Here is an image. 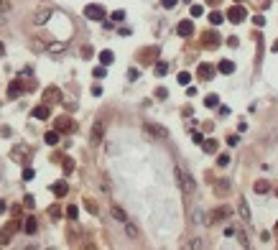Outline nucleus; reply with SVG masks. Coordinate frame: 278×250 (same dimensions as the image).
I'll use <instances>...</instances> for the list:
<instances>
[{"label": "nucleus", "mask_w": 278, "mask_h": 250, "mask_svg": "<svg viewBox=\"0 0 278 250\" xmlns=\"http://www.w3.org/2000/svg\"><path fill=\"white\" fill-rule=\"evenodd\" d=\"M77 214H79V210L74 207V204H69V207H67V217L69 219H77Z\"/></svg>", "instance_id": "31"}, {"label": "nucleus", "mask_w": 278, "mask_h": 250, "mask_svg": "<svg viewBox=\"0 0 278 250\" xmlns=\"http://www.w3.org/2000/svg\"><path fill=\"white\" fill-rule=\"evenodd\" d=\"M238 141H240V136H230V138H227L230 145H238Z\"/></svg>", "instance_id": "52"}, {"label": "nucleus", "mask_w": 278, "mask_h": 250, "mask_svg": "<svg viewBox=\"0 0 278 250\" xmlns=\"http://www.w3.org/2000/svg\"><path fill=\"white\" fill-rule=\"evenodd\" d=\"M110 214H112V219H118V222H125V219H128L125 210L118 207V204H112V207H110Z\"/></svg>", "instance_id": "17"}, {"label": "nucleus", "mask_w": 278, "mask_h": 250, "mask_svg": "<svg viewBox=\"0 0 278 250\" xmlns=\"http://www.w3.org/2000/svg\"><path fill=\"white\" fill-rule=\"evenodd\" d=\"M112 62H115V54H112V51H102V54H100V64H102V67H110Z\"/></svg>", "instance_id": "22"}, {"label": "nucleus", "mask_w": 278, "mask_h": 250, "mask_svg": "<svg viewBox=\"0 0 278 250\" xmlns=\"http://www.w3.org/2000/svg\"><path fill=\"white\" fill-rule=\"evenodd\" d=\"M84 16L90 18V21H105V8L97 5V3H90L84 8Z\"/></svg>", "instance_id": "3"}, {"label": "nucleus", "mask_w": 278, "mask_h": 250, "mask_svg": "<svg viewBox=\"0 0 278 250\" xmlns=\"http://www.w3.org/2000/svg\"><path fill=\"white\" fill-rule=\"evenodd\" d=\"M18 227H21V222H18V219H13V222H8L3 230H0V245H8L10 238H13V232H16Z\"/></svg>", "instance_id": "4"}, {"label": "nucleus", "mask_w": 278, "mask_h": 250, "mask_svg": "<svg viewBox=\"0 0 278 250\" xmlns=\"http://www.w3.org/2000/svg\"><path fill=\"white\" fill-rule=\"evenodd\" d=\"M23 230H26L28 235H34V232L38 230V222H36V217H26V222H23Z\"/></svg>", "instance_id": "21"}, {"label": "nucleus", "mask_w": 278, "mask_h": 250, "mask_svg": "<svg viewBox=\"0 0 278 250\" xmlns=\"http://www.w3.org/2000/svg\"><path fill=\"white\" fill-rule=\"evenodd\" d=\"M217 164H219V166H227V164H230V156H225V153H222V156L217 158Z\"/></svg>", "instance_id": "44"}, {"label": "nucleus", "mask_w": 278, "mask_h": 250, "mask_svg": "<svg viewBox=\"0 0 278 250\" xmlns=\"http://www.w3.org/2000/svg\"><path fill=\"white\" fill-rule=\"evenodd\" d=\"M214 189H217L219 194H225V192H230V181H227V179H219V181L214 184Z\"/></svg>", "instance_id": "27"}, {"label": "nucleus", "mask_w": 278, "mask_h": 250, "mask_svg": "<svg viewBox=\"0 0 278 250\" xmlns=\"http://www.w3.org/2000/svg\"><path fill=\"white\" fill-rule=\"evenodd\" d=\"M123 225H125V232H128V238H130V240H138V238H140V230H138L133 222H130V219H125Z\"/></svg>", "instance_id": "14"}, {"label": "nucleus", "mask_w": 278, "mask_h": 250, "mask_svg": "<svg viewBox=\"0 0 278 250\" xmlns=\"http://www.w3.org/2000/svg\"><path fill=\"white\" fill-rule=\"evenodd\" d=\"M143 130H145L148 136H153V138H169V130H166L164 125H158V123H145Z\"/></svg>", "instance_id": "5"}, {"label": "nucleus", "mask_w": 278, "mask_h": 250, "mask_svg": "<svg viewBox=\"0 0 278 250\" xmlns=\"http://www.w3.org/2000/svg\"><path fill=\"white\" fill-rule=\"evenodd\" d=\"M276 197H278V186H276Z\"/></svg>", "instance_id": "58"}, {"label": "nucleus", "mask_w": 278, "mask_h": 250, "mask_svg": "<svg viewBox=\"0 0 278 250\" xmlns=\"http://www.w3.org/2000/svg\"><path fill=\"white\" fill-rule=\"evenodd\" d=\"M225 18H227L230 23H235V26H238V23H243V21L247 18V10H245L243 5H232V8L227 10V16H225Z\"/></svg>", "instance_id": "2"}, {"label": "nucleus", "mask_w": 278, "mask_h": 250, "mask_svg": "<svg viewBox=\"0 0 278 250\" xmlns=\"http://www.w3.org/2000/svg\"><path fill=\"white\" fill-rule=\"evenodd\" d=\"M169 71V64L166 62H156V77H164Z\"/></svg>", "instance_id": "28"}, {"label": "nucleus", "mask_w": 278, "mask_h": 250, "mask_svg": "<svg viewBox=\"0 0 278 250\" xmlns=\"http://www.w3.org/2000/svg\"><path fill=\"white\" fill-rule=\"evenodd\" d=\"M232 235H235V238L240 240V245H243V248H247V238H245V232H240V230H235V232H232Z\"/></svg>", "instance_id": "32"}, {"label": "nucleus", "mask_w": 278, "mask_h": 250, "mask_svg": "<svg viewBox=\"0 0 278 250\" xmlns=\"http://www.w3.org/2000/svg\"><path fill=\"white\" fill-rule=\"evenodd\" d=\"M51 192H54L56 197H67V192H69V186H67V181H56V184L51 186Z\"/></svg>", "instance_id": "20"}, {"label": "nucleus", "mask_w": 278, "mask_h": 250, "mask_svg": "<svg viewBox=\"0 0 278 250\" xmlns=\"http://www.w3.org/2000/svg\"><path fill=\"white\" fill-rule=\"evenodd\" d=\"M3 23H5V18H3V16H0V26H3Z\"/></svg>", "instance_id": "57"}, {"label": "nucleus", "mask_w": 278, "mask_h": 250, "mask_svg": "<svg viewBox=\"0 0 278 250\" xmlns=\"http://www.w3.org/2000/svg\"><path fill=\"white\" fill-rule=\"evenodd\" d=\"M156 97H158V100H166V97H169V92L164 90V87H158V90H156Z\"/></svg>", "instance_id": "43"}, {"label": "nucleus", "mask_w": 278, "mask_h": 250, "mask_svg": "<svg viewBox=\"0 0 278 250\" xmlns=\"http://www.w3.org/2000/svg\"><path fill=\"white\" fill-rule=\"evenodd\" d=\"M202 43H204V46H219V43H222V36H219L217 31H209V34H204L202 36Z\"/></svg>", "instance_id": "7"}, {"label": "nucleus", "mask_w": 278, "mask_h": 250, "mask_svg": "<svg viewBox=\"0 0 278 250\" xmlns=\"http://www.w3.org/2000/svg\"><path fill=\"white\" fill-rule=\"evenodd\" d=\"M23 204H26V207H28V210H34V207H36V202H34V197H31V194H26Z\"/></svg>", "instance_id": "39"}, {"label": "nucleus", "mask_w": 278, "mask_h": 250, "mask_svg": "<svg viewBox=\"0 0 278 250\" xmlns=\"http://www.w3.org/2000/svg\"><path fill=\"white\" fill-rule=\"evenodd\" d=\"M21 92H23V84H21V82H10V84H8V97H10V100L21 97Z\"/></svg>", "instance_id": "15"}, {"label": "nucleus", "mask_w": 278, "mask_h": 250, "mask_svg": "<svg viewBox=\"0 0 278 250\" xmlns=\"http://www.w3.org/2000/svg\"><path fill=\"white\" fill-rule=\"evenodd\" d=\"M77 125H74V120H71V117H59V120H56V130H74Z\"/></svg>", "instance_id": "13"}, {"label": "nucleus", "mask_w": 278, "mask_h": 250, "mask_svg": "<svg viewBox=\"0 0 278 250\" xmlns=\"http://www.w3.org/2000/svg\"><path fill=\"white\" fill-rule=\"evenodd\" d=\"M238 214L245 219V222H250V207H247V202H245V197H238Z\"/></svg>", "instance_id": "9"}, {"label": "nucleus", "mask_w": 278, "mask_h": 250, "mask_svg": "<svg viewBox=\"0 0 278 250\" xmlns=\"http://www.w3.org/2000/svg\"><path fill=\"white\" fill-rule=\"evenodd\" d=\"M123 18H125V10H115V13H112V21H115V23H120Z\"/></svg>", "instance_id": "37"}, {"label": "nucleus", "mask_w": 278, "mask_h": 250, "mask_svg": "<svg viewBox=\"0 0 278 250\" xmlns=\"http://www.w3.org/2000/svg\"><path fill=\"white\" fill-rule=\"evenodd\" d=\"M202 148L207 151V153H217V141H214V138H207V141H202Z\"/></svg>", "instance_id": "24"}, {"label": "nucleus", "mask_w": 278, "mask_h": 250, "mask_svg": "<svg viewBox=\"0 0 278 250\" xmlns=\"http://www.w3.org/2000/svg\"><path fill=\"white\" fill-rule=\"evenodd\" d=\"M49 214H51V217L56 219V217H59V214H62V210H59V207H51V210H49Z\"/></svg>", "instance_id": "51"}, {"label": "nucleus", "mask_w": 278, "mask_h": 250, "mask_svg": "<svg viewBox=\"0 0 278 250\" xmlns=\"http://www.w3.org/2000/svg\"><path fill=\"white\" fill-rule=\"evenodd\" d=\"M176 31H179V36L186 38V36H192V34H194V23H192V21H181V23L176 26Z\"/></svg>", "instance_id": "12"}, {"label": "nucleus", "mask_w": 278, "mask_h": 250, "mask_svg": "<svg viewBox=\"0 0 278 250\" xmlns=\"http://www.w3.org/2000/svg\"><path fill=\"white\" fill-rule=\"evenodd\" d=\"M217 69L222 71V74H232V71H235V64H232L230 59H222V62L217 64Z\"/></svg>", "instance_id": "19"}, {"label": "nucleus", "mask_w": 278, "mask_h": 250, "mask_svg": "<svg viewBox=\"0 0 278 250\" xmlns=\"http://www.w3.org/2000/svg\"><path fill=\"white\" fill-rule=\"evenodd\" d=\"M273 51H278V41H276V43H273Z\"/></svg>", "instance_id": "56"}, {"label": "nucleus", "mask_w": 278, "mask_h": 250, "mask_svg": "<svg viewBox=\"0 0 278 250\" xmlns=\"http://www.w3.org/2000/svg\"><path fill=\"white\" fill-rule=\"evenodd\" d=\"M174 174H176V181H179V186H181L184 194H194L197 192V184H194L192 176L184 171V166H176V169H174Z\"/></svg>", "instance_id": "1"}, {"label": "nucleus", "mask_w": 278, "mask_h": 250, "mask_svg": "<svg viewBox=\"0 0 278 250\" xmlns=\"http://www.w3.org/2000/svg\"><path fill=\"white\" fill-rule=\"evenodd\" d=\"M74 171V161L71 158H64V174H71Z\"/></svg>", "instance_id": "33"}, {"label": "nucleus", "mask_w": 278, "mask_h": 250, "mask_svg": "<svg viewBox=\"0 0 278 250\" xmlns=\"http://www.w3.org/2000/svg\"><path fill=\"white\" fill-rule=\"evenodd\" d=\"M49 115H51V107L43 102V105H38V107H34V117L36 120H49Z\"/></svg>", "instance_id": "10"}, {"label": "nucleus", "mask_w": 278, "mask_h": 250, "mask_svg": "<svg viewBox=\"0 0 278 250\" xmlns=\"http://www.w3.org/2000/svg\"><path fill=\"white\" fill-rule=\"evenodd\" d=\"M138 77H140V71H138V69H128V79H130V82H136Z\"/></svg>", "instance_id": "38"}, {"label": "nucleus", "mask_w": 278, "mask_h": 250, "mask_svg": "<svg viewBox=\"0 0 278 250\" xmlns=\"http://www.w3.org/2000/svg\"><path fill=\"white\" fill-rule=\"evenodd\" d=\"M23 153H28V148H26V145H18V148L13 151V158H16V161H21V158H23Z\"/></svg>", "instance_id": "30"}, {"label": "nucleus", "mask_w": 278, "mask_h": 250, "mask_svg": "<svg viewBox=\"0 0 278 250\" xmlns=\"http://www.w3.org/2000/svg\"><path fill=\"white\" fill-rule=\"evenodd\" d=\"M5 54V46H3V41H0V56H3Z\"/></svg>", "instance_id": "53"}, {"label": "nucleus", "mask_w": 278, "mask_h": 250, "mask_svg": "<svg viewBox=\"0 0 278 250\" xmlns=\"http://www.w3.org/2000/svg\"><path fill=\"white\" fill-rule=\"evenodd\" d=\"M253 23L260 28V26H266V18H263V16H255V18H253Z\"/></svg>", "instance_id": "49"}, {"label": "nucleus", "mask_w": 278, "mask_h": 250, "mask_svg": "<svg viewBox=\"0 0 278 250\" xmlns=\"http://www.w3.org/2000/svg\"><path fill=\"white\" fill-rule=\"evenodd\" d=\"M102 136H105V123H102V120H95L90 141H92V143H100V141H102Z\"/></svg>", "instance_id": "8"}, {"label": "nucleus", "mask_w": 278, "mask_h": 250, "mask_svg": "<svg viewBox=\"0 0 278 250\" xmlns=\"http://www.w3.org/2000/svg\"><path fill=\"white\" fill-rule=\"evenodd\" d=\"M161 5L164 8H176V0H161Z\"/></svg>", "instance_id": "46"}, {"label": "nucleus", "mask_w": 278, "mask_h": 250, "mask_svg": "<svg viewBox=\"0 0 278 250\" xmlns=\"http://www.w3.org/2000/svg\"><path fill=\"white\" fill-rule=\"evenodd\" d=\"M10 10V3L8 0H0V13H8Z\"/></svg>", "instance_id": "45"}, {"label": "nucleus", "mask_w": 278, "mask_h": 250, "mask_svg": "<svg viewBox=\"0 0 278 250\" xmlns=\"http://www.w3.org/2000/svg\"><path fill=\"white\" fill-rule=\"evenodd\" d=\"M238 43H240V41H238L235 36H230V38H227V46H232V49H238Z\"/></svg>", "instance_id": "47"}, {"label": "nucleus", "mask_w": 278, "mask_h": 250, "mask_svg": "<svg viewBox=\"0 0 278 250\" xmlns=\"http://www.w3.org/2000/svg\"><path fill=\"white\" fill-rule=\"evenodd\" d=\"M230 214H232V210L225 204V207H217V210L212 212V219H214V222H222V219H227Z\"/></svg>", "instance_id": "11"}, {"label": "nucleus", "mask_w": 278, "mask_h": 250, "mask_svg": "<svg viewBox=\"0 0 278 250\" xmlns=\"http://www.w3.org/2000/svg\"><path fill=\"white\" fill-rule=\"evenodd\" d=\"M64 43H49V51H64Z\"/></svg>", "instance_id": "42"}, {"label": "nucleus", "mask_w": 278, "mask_h": 250, "mask_svg": "<svg viewBox=\"0 0 278 250\" xmlns=\"http://www.w3.org/2000/svg\"><path fill=\"white\" fill-rule=\"evenodd\" d=\"M207 3H212V5H217V3H219V0H207Z\"/></svg>", "instance_id": "55"}, {"label": "nucleus", "mask_w": 278, "mask_h": 250, "mask_svg": "<svg viewBox=\"0 0 278 250\" xmlns=\"http://www.w3.org/2000/svg\"><path fill=\"white\" fill-rule=\"evenodd\" d=\"M43 102L51 107V105H56V102H62V92H59V87H49L46 92H43Z\"/></svg>", "instance_id": "6"}, {"label": "nucleus", "mask_w": 278, "mask_h": 250, "mask_svg": "<svg viewBox=\"0 0 278 250\" xmlns=\"http://www.w3.org/2000/svg\"><path fill=\"white\" fill-rule=\"evenodd\" d=\"M192 141H194V143H202V141H204V136H202V133H197V130H194V133H192Z\"/></svg>", "instance_id": "50"}, {"label": "nucleus", "mask_w": 278, "mask_h": 250, "mask_svg": "<svg viewBox=\"0 0 278 250\" xmlns=\"http://www.w3.org/2000/svg\"><path fill=\"white\" fill-rule=\"evenodd\" d=\"M204 105H207V107H217L219 105V97L217 95H207V97H204Z\"/></svg>", "instance_id": "29"}, {"label": "nucleus", "mask_w": 278, "mask_h": 250, "mask_svg": "<svg viewBox=\"0 0 278 250\" xmlns=\"http://www.w3.org/2000/svg\"><path fill=\"white\" fill-rule=\"evenodd\" d=\"M84 207H87V210H90V212H92V214H95V212H97V204H95V202H84Z\"/></svg>", "instance_id": "48"}, {"label": "nucleus", "mask_w": 278, "mask_h": 250, "mask_svg": "<svg viewBox=\"0 0 278 250\" xmlns=\"http://www.w3.org/2000/svg\"><path fill=\"white\" fill-rule=\"evenodd\" d=\"M192 82V74H189V71H181L179 74V84H189Z\"/></svg>", "instance_id": "34"}, {"label": "nucleus", "mask_w": 278, "mask_h": 250, "mask_svg": "<svg viewBox=\"0 0 278 250\" xmlns=\"http://www.w3.org/2000/svg\"><path fill=\"white\" fill-rule=\"evenodd\" d=\"M199 77L202 79H212L214 77V67L212 64H199Z\"/></svg>", "instance_id": "18"}, {"label": "nucleus", "mask_w": 278, "mask_h": 250, "mask_svg": "<svg viewBox=\"0 0 278 250\" xmlns=\"http://www.w3.org/2000/svg\"><path fill=\"white\" fill-rule=\"evenodd\" d=\"M189 13H192V18H199L202 13H204V8L202 5H192V10H189Z\"/></svg>", "instance_id": "36"}, {"label": "nucleus", "mask_w": 278, "mask_h": 250, "mask_svg": "<svg viewBox=\"0 0 278 250\" xmlns=\"http://www.w3.org/2000/svg\"><path fill=\"white\" fill-rule=\"evenodd\" d=\"M0 212H5V202H0Z\"/></svg>", "instance_id": "54"}, {"label": "nucleus", "mask_w": 278, "mask_h": 250, "mask_svg": "<svg viewBox=\"0 0 278 250\" xmlns=\"http://www.w3.org/2000/svg\"><path fill=\"white\" fill-rule=\"evenodd\" d=\"M49 16H51V10H49V8H41V10H36V16H34V23H36V26L46 23V21H49Z\"/></svg>", "instance_id": "16"}, {"label": "nucleus", "mask_w": 278, "mask_h": 250, "mask_svg": "<svg viewBox=\"0 0 278 250\" xmlns=\"http://www.w3.org/2000/svg\"><path fill=\"white\" fill-rule=\"evenodd\" d=\"M255 192H258V194H268V192H271V184H268L266 179H258V181H255Z\"/></svg>", "instance_id": "23"}, {"label": "nucleus", "mask_w": 278, "mask_h": 250, "mask_svg": "<svg viewBox=\"0 0 278 250\" xmlns=\"http://www.w3.org/2000/svg\"><path fill=\"white\" fill-rule=\"evenodd\" d=\"M34 176H36V171H34V169H26V171H23V181H31Z\"/></svg>", "instance_id": "41"}, {"label": "nucleus", "mask_w": 278, "mask_h": 250, "mask_svg": "<svg viewBox=\"0 0 278 250\" xmlns=\"http://www.w3.org/2000/svg\"><path fill=\"white\" fill-rule=\"evenodd\" d=\"M92 74H95V79H102V77L107 74V69H105V67H97V69L92 71Z\"/></svg>", "instance_id": "35"}, {"label": "nucleus", "mask_w": 278, "mask_h": 250, "mask_svg": "<svg viewBox=\"0 0 278 250\" xmlns=\"http://www.w3.org/2000/svg\"><path fill=\"white\" fill-rule=\"evenodd\" d=\"M43 141H46L49 145H56V143H59V130H49V133L43 136Z\"/></svg>", "instance_id": "25"}, {"label": "nucleus", "mask_w": 278, "mask_h": 250, "mask_svg": "<svg viewBox=\"0 0 278 250\" xmlns=\"http://www.w3.org/2000/svg\"><path fill=\"white\" fill-rule=\"evenodd\" d=\"M92 46H82V59H92Z\"/></svg>", "instance_id": "40"}, {"label": "nucleus", "mask_w": 278, "mask_h": 250, "mask_svg": "<svg viewBox=\"0 0 278 250\" xmlns=\"http://www.w3.org/2000/svg\"><path fill=\"white\" fill-rule=\"evenodd\" d=\"M222 21H225V16H222L219 10H212V13H209V23H212V26H219Z\"/></svg>", "instance_id": "26"}, {"label": "nucleus", "mask_w": 278, "mask_h": 250, "mask_svg": "<svg viewBox=\"0 0 278 250\" xmlns=\"http://www.w3.org/2000/svg\"><path fill=\"white\" fill-rule=\"evenodd\" d=\"M276 230H278V222H276Z\"/></svg>", "instance_id": "59"}]
</instances>
